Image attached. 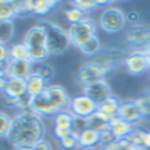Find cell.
Segmentation results:
<instances>
[{"mask_svg": "<svg viewBox=\"0 0 150 150\" xmlns=\"http://www.w3.org/2000/svg\"><path fill=\"white\" fill-rule=\"evenodd\" d=\"M126 42L132 47H146L150 44V27L134 24L125 35Z\"/></svg>", "mask_w": 150, "mask_h": 150, "instance_id": "10", "label": "cell"}, {"mask_svg": "<svg viewBox=\"0 0 150 150\" xmlns=\"http://www.w3.org/2000/svg\"><path fill=\"white\" fill-rule=\"evenodd\" d=\"M33 74V64L31 61H13L9 60L6 64L7 79L28 80Z\"/></svg>", "mask_w": 150, "mask_h": 150, "instance_id": "12", "label": "cell"}, {"mask_svg": "<svg viewBox=\"0 0 150 150\" xmlns=\"http://www.w3.org/2000/svg\"><path fill=\"white\" fill-rule=\"evenodd\" d=\"M102 150H124L122 149V146L120 145L118 141L113 142V144H109L106 145V146H102Z\"/></svg>", "mask_w": 150, "mask_h": 150, "instance_id": "40", "label": "cell"}, {"mask_svg": "<svg viewBox=\"0 0 150 150\" xmlns=\"http://www.w3.org/2000/svg\"><path fill=\"white\" fill-rule=\"evenodd\" d=\"M86 17L88 16H86V13H85L84 11H81L80 8H77V7H74V6L68 7V8L65 9V19L71 23V25L81 23L82 20H85Z\"/></svg>", "mask_w": 150, "mask_h": 150, "instance_id": "27", "label": "cell"}, {"mask_svg": "<svg viewBox=\"0 0 150 150\" xmlns=\"http://www.w3.org/2000/svg\"><path fill=\"white\" fill-rule=\"evenodd\" d=\"M15 150H35L32 146H20V147H16Z\"/></svg>", "mask_w": 150, "mask_h": 150, "instance_id": "46", "label": "cell"}, {"mask_svg": "<svg viewBox=\"0 0 150 150\" xmlns=\"http://www.w3.org/2000/svg\"><path fill=\"white\" fill-rule=\"evenodd\" d=\"M116 141H118V139H117V137L114 136L110 129L100 134V145H102V146H106V145L113 144V142H116Z\"/></svg>", "mask_w": 150, "mask_h": 150, "instance_id": "36", "label": "cell"}, {"mask_svg": "<svg viewBox=\"0 0 150 150\" xmlns=\"http://www.w3.org/2000/svg\"><path fill=\"white\" fill-rule=\"evenodd\" d=\"M47 88H48V82L40 76H37L36 73H33L27 80V93L32 97L41 94L42 92L47 91Z\"/></svg>", "mask_w": 150, "mask_h": 150, "instance_id": "20", "label": "cell"}, {"mask_svg": "<svg viewBox=\"0 0 150 150\" xmlns=\"http://www.w3.org/2000/svg\"><path fill=\"white\" fill-rule=\"evenodd\" d=\"M6 84H7V77H4V79H0V92H1V93L4 92Z\"/></svg>", "mask_w": 150, "mask_h": 150, "instance_id": "44", "label": "cell"}, {"mask_svg": "<svg viewBox=\"0 0 150 150\" xmlns=\"http://www.w3.org/2000/svg\"><path fill=\"white\" fill-rule=\"evenodd\" d=\"M144 147L146 150H150V130H146L144 137Z\"/></svg>", "mask_w": 150, "mask_h": 150, "instance_id": "42", "label": "cell"}, {"mask_svg": "<svg viewBox=\"0 0 150 150\" xmlns=\"http://www.w3.org/2000/svg\"><path fill=\"white\" fill-rule=\"evenodd\" d=\"M9 60H13V61H31L29 48L23 41L11 44L9 45Z\"/></svg>", "mask_w": 150, "mask_h": 150, "instance_id": "23", "label": "cell"}, {"mask_svg": "<svg viewBox=\"0 0 150 150\" xmlns=\"http://www.w3.org/2000/svg\"><path fill=\"white\" fill-rule=\"evenodd\" d=\"M12 120L13 117H11L8 113L0 112V138H8L12 126Z\"/></svg>", "mask_w": 150, "mask_h": 150, "instance_id": "29", "label": "cell"}, {"mask_svg": "<svg viewBox=\"0 0 150 150\" xmlns=\"http://www.w3.org/2000/svg\"><path fill=\"white\" fill-rule=\"evenodd\" d=\"M138 12L137 11H130L129 13L126 15V20L127 21H130V23H136L137 20H138Z\"/></svg>", "mask_w": 150, "mask_h": 150, "instance_id": "41", "label": "cell"}, {"mask_svg": "<svg viewBox=\"0 0 150 150\" xmlns=\"http://www.w3.org/2000/svg\"><path fill=\"white\" fill-rule=\"evenodd\" d=\"M59 144L60 147L62 150H74V149H79V138H77L74 134H71V136H67L64 138L59 139Z\"/></svg>", "mask_w": 150, "mask_h": 150, "instance_id": "32", "label": "cell"}, {"mask_svg": "<svg viewBox=\"0 0 150 150\" xmlns=\"http://www.w3.org/2000/svg\"><path fill=\"white\" fill-rule=\"evenodd\" d=\"M3 94L6 98L19 100L27 94V80L21 79H7V84Z\"/></svg>", "mask_w": 150, "mask_h": 150, "instance_id": "14", "label": "cell"}, {"mask_svg": "<svg viewBox=\"0 0 150 150\" xmlns=\"http://www.w3.org/2000/svg\"><path fill=\"white\" fill-rule=\"evenodd\" d=\"M142 52H144L145 57H146V61H147V64H149V69H150V44L146 47H144V48H142Z\"/></svg>", "mask_w": 150, "mask_h": 150, "instance_id": "43", "label": "cell"}, {"mask_svg": "<svg viewBox=\"0 0 150 150\" xmlns=\"http://www.w3.org/2000/svg\"><path fill=\"white\" fill-rule=\"evenodd\" d=\"M72 4H73L74 7H77V8H80L81 11H84L85 13H88L89 11L100 7L97 0H74Z\"/></svg>", "mask_w": 150, "mask_h": 150, "instance_id": "33", "label": "cell"}, {"mask_svg": "<svg viewBox=\"0 0 150 150\" xmlns=\"http://www.w3.org/2000/svg\"><path fill=\"white\" fill-rule=\"evenodd\" d=\"M120 145L122 146L124 150H146L144 146H139V145H136L133 142H130L127 138H124V139H120Z\"/></svg>", "mask_w": 150, "mask_h": 150, "instance_id": "37", "label": "cell"}, {"mask_svg": "<svg viewBox=\"0 0 150 150\" xmlns=\"http://www.w3.org/2000/svg\"><path fill=\"white\" fill-rule=\"evenodd\" d=\"M33 73L44 79L47 82L53 77V68L47 62H41V64H33Z\"/></svg>", "mask_w": 150, "mask_h": 150, "instance_id": "30", "label": "cell"}, {"mask_svg": "<svg viewBox=\"0 0 150 150\" xmlns=\"http://www.w3.org/2000/svg\"><path fill=\"white\" fill-rule=\"evenodd\" d=\"M40 25L44 27L47 32V42L45 47L48 49L49 56H56V54H61L69 48L71 45V40H69L68 32H65L61 27L57 24L44 20L40 23Z\"/></svg>", "mask_w": 150, "mask_h": 150, "instance_id": "2", "label": "cell"}, {"mask_svg": "<svg viewBox=\"0 0 150 150\" xmlns=\"http://www.w3.org/2000/svg\"><path fill=\"white\" fill-rule=\"evenodd\" d=\"M97 108H98V105H97L88 94L80 93V94H76L74 97H72L69 112H71L74 117L88 120L92 114H94L97 112Z\"/></svg>", "mask_w": 150, "mask_h": 150, "instance_id": "6", "label": "cell"}, {"mask_svg": "<svg viewBox=\"0 0 150 150\" xmlns=\"http://www.w3.org/2000/svg\"><path fill=\"white\" fill-rule=\"evenodd\" d=\"M120 105H121V101L117 98L116 96L112 94L110 97L102 101L101 104H98V108H97V112H100L101 114H104L109 121H112L113 118L118 117V110H120Z\"/></svg>", "mask_w": 150, "mask_h": 150, "instance_id": "18", "label": "cell"}, {"mask_svg": "<svg viewBox=\"0 0 150 150\" xmlns=\"http://www.w3.org/2000/svg\"><path fill=\"white\" fill-rule=\"evenodd\" d=\"M23 42L28 47V48L45 45L47 32H45V29H44V27H41L40 24H36V25L31 27V28L27 31V33L24 35Z\"/></svg>", "mask_w": 150, "mask_h": 150, "instance_id": "15", "label": "cell"}, {"mask_svg": "<svg viewBox=\"0 0 150 150\" xmlns=\"http://www.w3.org/2000/svg\"><path fill=\"white\" fill-rule=\"evenodd\" d=\"M124 64L126 71L130 74H134V76L144 74L145 72L149 71V64H147L142 49H134L133 52H130L125 57Z\"/></svg>", "mask_w": 150, "mask_h": 150, "instance_id": "8", "label": "cell"}, {"mask_svg": "<svg viewBox=\"0 0 150 150\" xmlns=\"http://www.w3.org/2000/svg\"><path fill=\"white\" fill-rule=\"evenodd\" d=\"M24 3H25L29 15L45 16L52 9L56 8L59 1H53V0H24Z\"/></svg>", "mask_w": 150, "mask_h": 150, "instance_id": "16", "label": "cell"}, {"mask_svg": "<svg viewBox=\"0 0 150 150\" xmlns=\"http://www.w3.org/2000/svg\"><path fill=\"white\" fill-rule=\"evenodd\" d=\"M15 33L13 21H0V42L8 44Z\"/></svg>", "mask_w": 150, "mask_h": 150, "instance_id": "28", "label": "cell"}, {"mask_svg": "<svg viewBox=\"0 0 150 150\" xmlns=\"http://www.w3.org/2000/svg\"><path fill=\"white\" fill-rule=\"evenodd\" d=\"M74 116L69 110L59 112L53 116V136L57 139H61L72 134Z\"/></svg>", "mask_w": 150, "mask_h": 150, "instance_id": "7", "label": "cell"}, {"mask_svg": "<svg viewBox=\"0 0 150 150\" xmlns=\"http://www.w3.org/2000/svg\"><path fill=\"white\" fill-rule=\"evenodd\" d=\"M126 24V15L117 7H108L100 16V27L105 32L117 33Z\"/></svg>", "mask_w": 150, "mask_h": 150, "instance_id": "4", "label": "cell"}, {"mask_svg": "<svg viewBox=\"0 0 150 150\" xmlns=\"http://www.w3.org/2000/svg\"><path fill=\"white\" fill-rule=\"evenodd\" d=\"M85 129H88V121L86 118H80V117H74L73 120V127H72V134L79 138L80 133L84 132Z\"/></svg>", "mask_w": 150, "mask_h": 150, "instance_id": "35", "label": "cell"}, {"mask_svg": "<svg viewBox=\"0 0 150 150\" xmlns=\"http://www.w3.org/2000/svg\"><path fill=\"white\" fill-rule=\"evenodd\" d=\"M16 17L15 0H0V21H12Z\"/></svg>", "mask_w": 150, "mask_h": 150, "instance_id": "24", "label": "cell"}, {"mask_svg": "<svg viewBox=\"0 0 150 150\" xmlns=\"http://www.w3.org/2000/svg\"><path fill=\"white\" fill-rule=\"evenodd\" d=\"M9 61V47L0 42V64H7Z\"/></svg>", "mask_w": 150, "mask_h": 150, "instance_id": "38", "label": "cell"}, {"mask_svg": "<svg viewBox=\"0 0 150 150\" xmlns=\"http://www.w3.org/2000/svg\"><path fill=\"white\" fill-rule=\"evenodd\" d=\"M77 150H93V149H85V147H79Z\"/></svg>", "mask_w": 150, "mask_h": 150, "instance_id": "47", "label": "cell"}, {"mask_svg": "<svg viewBox=\"0 0 150 150\" xmlns=\"http://www.w3.org/2000/svg\"><path fill=\"white\" fill-rule=\"evenodd\" d=\"M29 110L32 113L37 114V116H40L41 118L42 117H53L54 114H57L56 108L53 106V104H52L47 92H42L39 96L32 97Z\"/></svg>", "mask_w": 150, "mask_h": 150, "instance_id": "9", "label": "cell"}, {"mask_svg": "<svg viewBox=\"0 0 150 150\" xmlns=\"http://www.w3.org/2000/svg\"><path fill=\"white\" fill-rule=\"evenodd\" d=\"M45 92L48 93L49 98H51L53 106L56 108L57 113L64 110H69L72 97L69 96L68 92L62 88L61 85H48Z\"/></svg>", "mask_w": 150, "mask_h": 150, "instance_id": "11", "label": "cell"}, {"mask_svg": "<svg viewBox=\"0 0 150 150\" xmlns=\"http://www.w3.org/2000/svg\"><path fill=\"white\" fill-rule=\"evenodd\" d=\"M49 53L45 45H40V47H32L29 48V57H31L32 64H41L45 62V60L48 59Z\"/></svg>", "mask_w": 150, "mask_h": 150, "instance_id": "25", "label": "cell"}, {"mask_svg": "<svg viewBox=\"0 0 150 150\" xmlns=\"http://www.w3.org/2000/svg\"><path fill=\"white\" fill-rule=\"evenodd\" d=\"M134 129V125L133 124H129V122L124 121L122 118L120 117H116L110 121V130L113 132V134L117 137V139H124L127 138L130 136V133L133 132Z\"/></svg>", "mask_w": 150, "mask_h": 150, "instance_id": "19", "label": "cell"}, {"mask_svg": "<svg viewBox=\"0 0 150 150\" xmlns=\"http://www.w3.org/2000/svg\"><path fill=\"white\" fill-rule=\"evenodd\" d=\"M96 32H97L96 23L91 17H86L85 20H82L81 23L71 25V28L68 31V36L72 45L81 48L88 41H91L93 37H96Z\"/></svg>", "mask_w": 150, "mask_h": 150, "instance_id": "3", "label": "cell"}, {"mask_svg": "<svg viewBox=\"0 0 150 150\" xmlns=\"http://www.w3.org/2000/svg\"><path fill=\"white\" fill-rule=\"evenodd\" d=\"M105 80V73L97 61H88L77 72V81L82 88H88L96 82Z\"/></svg>", "mask_w": 150, "mask_h": 150, "instance_id": "5", "label": "cell"}, {"mask_svg": "<svg viewBox=\"0 0 150 150\" xmlns=\"http://www.w3.org/2000/svg\"><path fill=\"white\" fill-rule=\"evenodd\" d=\"M33 149L35 150H52V146H51V144H49L47 139L42 138L41 141H39L36 145H35Z\"/></svg>", "mask_w": 150, "mask_h": 150, "instance_id": "39", "label": "cell"}, {"mask_svg": "<svg viewBox=\"0 0 150 150\" xmlns=\"http://www.w3.org/2000/svg\"><path fill=\"white\" fill-rule=\"evenodd\" d=\"M84 93L88 94V96L91 97L97 105L101 104L102 101H105L108 97L112 96L110 86H109V84L106 82V80H101V81L91 85V86H88V88H85Z\"/></svg>", "mask_w": 150, "mask_h": 150, "instance_id": "13", "label": "cell"}, {"mask_svg": "<svg viewBox=\"0 0 150 150\" xmlns=\"http://www.w3.org/2000/svg\"><path fill=\"white\" fill-rule=\"evenodd\" d=\"M145 133H146V130H145L144 127H134L133 132L130 133V136L127 137V139H129L130 142H133V144H136V145L144 146Z\"/></svg>", "mask_w": 150, "mask_h": 150, "instance_id": "34", "label": "cell"}, {"mask_svg": "<svg viewBox=\"0 0 150 150\" xmlns=\"http://www.w3.org/2000/svg\"><path fill=\"white\" fill-rule=\"evenodd\" d=\"M118 117L122 118L124 121L129 122V124H136V122L141 121L142 114L139 112L137 104L133 101H124L120 105V110H118Z\"/></svg>", "mask_w": 150, "mask_h": 150, "instance_id": "17", "label": "cell"}, {"mask_svg": "<svg viewBox=\"0 0 150 150\" xmlns=\"http://www.w3.org/2000/svg\"><path fill=\"white\" fill-rule=\"evenodd\" d=\"M6 76V64H0V79H4Z\"/></svg>", "mask_w": 150, "mask_h": 150, "instance_id": "45", "label": "cell"}, {"mask_svg": "<svg viewBox=\"0 0 150 150\" xmlns=\"http://www.w3.org/2000/svg\"><path fill=\"white\" fill-rule=\"evenodd\" d=\"M134 102L137 104L139 112L142 114V118H150V92H145L141 96H138Z\"/></svg>", "mask_w": 150, "mask_h": 150, "instance_id": "26", "label": "cell"}, {"mask_svg": "<svg viewBox=\"0 0 150 150\" xmlns=\"http://www.w3.org/2000/svg\"><path fill=\"white\" fill-rule=\"evenodd\" d=\"M81 52L85 54H88V56H93V54L98 53L100 51H101V42H100L98 37H93V39L91 40V41H88L86 44H85L84 47H81Z\"/></svg>", "mask_w": 150, "mask_h": 150, "instance_id": "31", "label": "cell"}, {"mask_svg": "<svg viewBox=\"0 0 150 150\" xmlns=\"http://www.w3.org/2000/svg\"><path fill=\"white\" fill-rule=\"evenodd\" d=\"M45 134V125L42 118L29 112H19L12 120L8 141L12 146H32L41 141Z\"/></svg>", "mask_w": 150, "mask_h": 150, "instance_id": "1", "label": "cell"}, {"mask_svg": "<svg viewBox=\"0 0 150 150\" xmlns=\"http://www.w3.org/2000/svg\"><path fill=\"white\" fill-rule=\"evenodd\" d=\"M88 127L92 130L97 132V133H104V132L110 129V121H109L104 114H101L100 112H96L94 114H92L88 120Z\"/></svg>", "mask_w": 150, "mask_h": 150, "instance_id": "21", "label": "cell"}, {"mask_svg": "<svg viewBox=\"0 0 150 150\" xmlns=\"http://www.w3.org/2000/svg\"><path fill=\"white\" fill-rule=\"evenodd\" d=\"M100 145V133L92 130V129H85L79 136V146L85 149H94Z\"/></svg>", "mask_w": 150, "mask_h": 150, "instance_id": "22", "label": "cell"}]
</instances>
